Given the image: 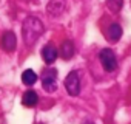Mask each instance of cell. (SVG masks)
I'll list each match as a JSON object with an SVG mask.
<instances>
[{"label": "cell", "instance_id": "8", "mask_svg": "<svg viewBox=\"0 0 131 124\" xmlns=\"http://www.w3.org/2000/svg\"><path fill=\"white\" fill-rule=\"evenodd\" d=\"M59 53H60V57H62V59L70 60V59L74 56V43H73L71 40H65V42L60 45Z\"/></svg>", "mask_w": 131, "mask_h": 124}, {"label": "cell", "instance_id": "13", "mask_svg": "<svg viewBox=\"0 0 131 124\" xmlns=\"http://www.w3.org/2000/svg\"><path fill=\"white\" fill-rule=\"evenodd\" d=\"M90 124H93V122H90Z\"/></svg>", "mask_w": 131, "mask_h": 124}, {"label": "cell", "instance_id": "1", "mask_svg": "<svg viewBox=\"0 0 131 124\" xmlns=\"http://www.w3.org/2000/svg\"><path fill=\"white\" fill-rule=\"evenodd\" d=\"M42 33H43V25H42V22H40L37 17H28V19L23 22V25H22L23 42H25L28 47L34 45V43L39 40V37L42 36Z\"/></svg>", "mask_w": 131, "mask_h": 124}, {"label": "cell", "instance_id": "2", "mask_svg": "<svg viewBox=\"0 0 131 124\" xmlns=\"http://www.w3.org/2000/svg\"><path fill=\"white\" fill-rule=\"evenodd\" d=\"M99 59H100L102 67H103L108 73H111V72H114V70L117 68V59H116V54H114L113 50L103 48V50L100 51V54H99Z\"/></svg>", "mask_w": 131, "mask_h": 124}, {"label": "cell", "instance_id": "6", "mask_svg": "<svg viewBox=\"0 0 131 124\" xmlns=\"http://www.w3.org/2000/svg\"><path fill=\"white\" fill-rule=\"evenodd\" d=\"M57 56H59V50L52 43H48V45H45L42 48V57H43V60L46 64H54Z\"/></svg>", "mask_w": 131, "mask_h": 124}, {"label": "cell", "instance_id": "10", "mask_svg": "<svg viewBox=\"0 0 131 124\" xmlns=\"http://www.w3.org/2000/svg\"><path fill=\"white\" fill-rule=\"evenodd\" d=\"M37 102H39V95H37L34 90H28V92L23 93L22 104H23L25 107H34Z\"/></svg>", "mask_w": 131, "mask_h": 124}, {"label": "cell", "instance_id": "5", "mask_svg": "<svg viewBox=\"0 0 131 124\" xmlns=\"http://www.w3.org/2000/svg\"><path fill=\"white\" fill-rule=\"evenodd\" d=\"M0 45H2V48L6 51V53H13L17 47V37L13 31H6L2 39H0Z\"/></svg>", "mask_w": 131, "mask_h": 124}, {"label": "cell", "instance_id": "12", "mask_svg": "<svg viewBox=\"0 0 131 124\" xmlns=\"http://www.w3.org/2000/svg\"><path fill=\"white\" fill-rule=\"evenodd\" d=\"M106 6L111 13H119L123 6V0H106Z\"/></svg>", "mask_w": 131, "mask_h": 124}, {"label": "cell", "instance_id": "11", "mask_svg": "<svg viewBox=\"0 0 131 124\" xmlns=\"http://www.w3.org/2000/svg\"><path fill=\"white\" fill-rule=\"evenodd\" d=\"M22 82L26 84V85H32V84H36V82H37V75H36V72H32L31 68L25 70L23 75H22Z\"/></svg>", "mask_w": 131, "mask_h": 124}, {"label": "cell", "instance_id": "9", "mask_svg": "<svg viewBox=\"0 0 131 124\" xmlns=\"http://www.w3.org/2000/svg\"><path fill=\"white\" fill-rule=\"evenodd\" d=\"M106 37H108L111 42H117V40L122 37V26H120L119 23H111V25L108 26Z\"/></svg>", "mask_w": 131, "mask_h": 124}, {"label": "cell", "instance_id": "4", "mask_svg": "<svg viewBox=\"0 0 131 124\" xmlns=\"http://www.w3.org/2000/svg\"><path fill=\"white\" fill-rule=\"evenodd\" d=\"M65 88H67V92L70 95H73V96H77L80 93V79H79L77 72L68 73V76L65 78Z\"/></svg>", "mask_w": 131, "mask_h": 124}, {"label": "cell", "instance_id": "7", "mask_svg": "<svg viewBox=\"0 0 131 124\" xmlns=\"http://www.w3.org/2000/svg\"><path fill=\"white\" fill-rule=\"evenodd\" d=\"M65 6H67V3H65V0H51V2L46 5V11L49 16H60L63 11H65Z\"/></svg>", "mask_w": 131, "mask_h": 124}, {"label": "cell", "instance_id": "3", "mask_svg": "<svg viewBox=\"0 0 131 124\" xmlns=\"http://www.w3.org/2000/svg\"><path fill=\"white\" fill-rule=\"evenodd\" d=\"M42 87L48 93L56 92V88H57V70L49 68V70L43 72V75H42Z\"/></svg>", "mask_w": 131, "mask_h": 124}]
</instances>
